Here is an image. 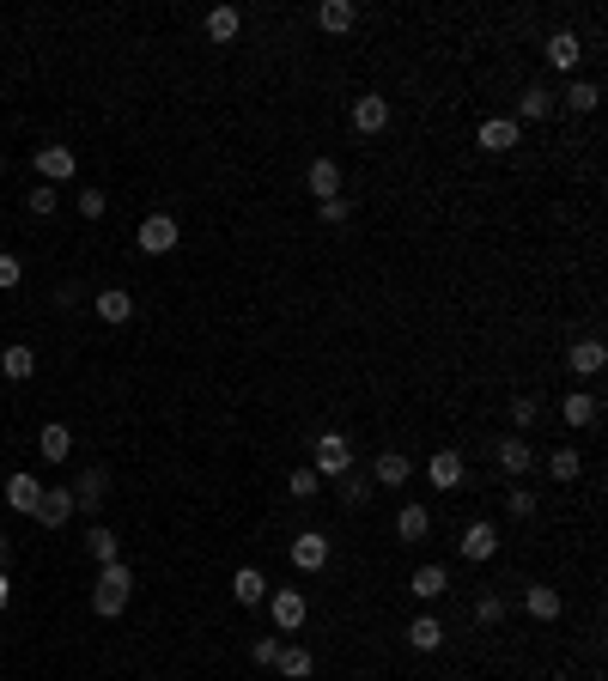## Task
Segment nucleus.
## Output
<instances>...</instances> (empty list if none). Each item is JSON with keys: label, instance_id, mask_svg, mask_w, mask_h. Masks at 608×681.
<instances>
[{"label": "nucleus", "instance_id": "obj_16", "mask_svg": "<svg viewBox=\"0 0 608 681\" xmlns=\"http://www.w3.org/2000/svg\"><path fill=\"white\" fill-rule=\"evenodd\" d=\"M602 365H608V347L602 341H572L566 347V371L572 377H602Z\"/></svg>", "mask_w": 608, "mask_h": 681}, {"label": "nucleus", "instance_id": "obj_27", "mask_svg": "<svg viewBox=\"0 0 608 681\" xmlns=\"http://www.w3.org/2000/svg\"><path fill=\"white\" fill-rule=\"evenodd\" d=\"M432 536V511L426 505H402L396 511V542H426Z\"/></svg>", "mask_w": 608, "mask_h": 681}, {"label": "nucleus", "instance_id": "obj_21", "mask_svg": "<svg viewBox=\"0 0 608 681\" xmlns=\"http://www.w3.org/2000/svg\"><path fill=\"white\" fill-rule=\"evenodd\" d=\"M596 414H602V402H596L590 390H566V402H560V420H566L572 432H584V426H596Z\"/></svg>", "mask_w": 608, "mask_h": 681}, {"label": "nucleus", "instance_id": "obj_10", "mask_svg": "<svg viewBox=\"0 0 608 681\" xmlns=\"http://www.w3.org/2000/svg\"><path fill=\"white\" fill-rule=\"evenodd\" d=\"M426 481L432 487H463L469 481V463H463V450H432V457H426Z\"/></svg>", "mask_w": 608, "mask_h": 681}, {"label": "nucleus", "instance_id": "obj_24", "mask_svg": "<svg viewBox=\"0 0 608 681\" xmlns=\"http://www.w3.org/2000/svg\"><path fill=\"white\" fill-rule=\"evenodd\" d=\"M110 493V469H86L80 481H73V511H98Z\"/></svg>", "mask_w": 608, "mask_h": 681}, {"label": "nucleus", "instance_id": "obj_15", "mask_svg": "<svg viewBox=\"0 0 608 681\" xmlns=\"http://www.w3.org/2000/svg\"><path fill=\"white\" fill-rule=\"evenodd\" d=\"M353 128H359V134H384V128H390V98H377V92L353 98Z\"/></svg>", "mask_w": 608, "mask_h": 681}, {"label": "nucleus", "instance_id": "obj_48", "mask_svg": "<svg viewBox=\"0 0 608 681\" xmlns=\"http://www.w3.org/2000/svg\"><path fill=\"white\" fill-rule=\"evenodd\" d=\"M590 681H596V675H590Z\"/></svg>", "mask_w": 608, "mask_h": 681}, {"label": "nucleus", "instance_id": "obj_7", "mask_svg": "<svg viewBox=\"0 0 608 681\" xmlns=\"http://www.w3.org/2000/svg\"><path fill=\"white\" fill-rule=\"evenodd\" d=\"M292 566L311 578V572H323L329 566V529H298L292 536Z\"/></svg>", "mask_w": 608, "mask_h": 681}, {"label": "nucleus", "instance_id": "obj_4", "mask_svg": "<svg viewBox=\"0 0 608 681\" xmlns=\"http://www.w3.org/2000/svg\"><path fill=\"white\" fill-rule=\"evenodd\" d=\"M134 244H140V256H171V250L183 244V225H177L171 213H146L140 232H134Z\"/></svg>", "mask_w": 608, "mask_h": 681}, {"label": "nucleus", "instance_id": "obj_3", "mask_svg": "<svg viewBox=\"0 0 608 681\" xmlns=\"http://www.w3.org/2000/svg\"><path fill=\"white\" fill-rule=\"evenodd\" d=\"M268 621H274V633H298L304 621H311V602H304V590H292V584H280V590H268Z\"/></svg>", "mask_w": 608, "mask_h": 681}, {"label": "nucleus", "instance_id": "obj_44", "mask_svg": "<svg viewBox=\"0 0 608 681\" xmlns=\"http://www.w3.org/2000/svg\"><path fill=\"white\" fill-rule=\"evenodd\" d=\"M19 280H25V262L19 256H0V292H13Z\"/></svg>", "mask_w": 608, "mask_h": 681}, {"label": "nucleus", "instance_id": "obj_5", "mask_svg": "<svg viewBox=\"0 0 608 681\" xmlns=\"http://www.w3.org/2000/svg\"><path fill=\"white\" fill-rule=\"evenodd\" d=\"M456 554H463L469 566H487L493 554H499V523H487V517H475L463 536H456Z\"/></svg>", "mask_w": 608, "mask_h": 681}, {"label": "nucleus", "instance_id": "obj_37", "mask_svg": "<svg viewBox=\"0 0 608 681\" xmlns=\"http://www.w3.org/2000/svg\"><path fill=\"white\" fill-rule=\"evenodd\" d=\"M536 505H542V499H536V487H529V481H517V487L505 493V511H511L517 523H523V517H536Z\"/></svg>", "mask_w": 608, "mask_h": 681}, {"label": "nucleus", "instance_id": "obj_8", "mask_svg": "<svg viewBox=\"0 0 608 681\" xmlns=\"http://www.w3.org/2000/svg\"><path fill=\"white\" fill-rule=\"evenodd\" d=\"M493 457H499V469H505L511 481H529V469H536V444H529L523 432H511V438H499Z\"/></svg>", "mask_w": 608, "mask_h": 681}, {"label": "nucleus", "instance_id": "obj_46", "mask_svg": "<svg viewBox=\"0 0 608 681\" xmlns=\"http://www.w3.org/2000/svg\"><path fill=\"white\" fill-rule=\"evenodd\" d=\"M7 554H13V536H7V529H0V566H7Z\"/></svg>", "mask_w": 608, "mask_h": 681}, {"label": "nucleus", "instance_id": "obj_17", "mask_svg": "<svg viewBox=\"0 0 608 681\" xmlns=\"http://www.w3.org/2000/svg\"><path fill=\"white\" fill-rule=\"evenodd\" d=\"M359 25V7H353V0H323V7H317V31L323 37H347Z\"/></svg>", "mask_w": 608, "mask_h": 681}, {"label": "nucleus", "instance_id": "obj_20", "mask_svg": "<svg viewBox=\"0 0 608 681\" xmlns=\"http://www.w3.org/2000/svg\"><path fill=\"white\" fill-rule=\"evenodd\" d=\"M37 457H43V463H67V457H73V432H67L61 420L37 426Z\"/></svg>", "mask_w": 608, "mask_h": 681}, {"label": "nucleus", "instance_id": "obj_40", "mask_svg": "<svg viewBox=\"0 0 608 681\" xmlns=\"http://www.w3.org/2000/svg\"><path fill=\"white\" fill-rule=\"evenodd\" d=\"M317 219H323V225H347V219H353V201H347V195H329V201H317Z\"/></svg>", "mask_w": 608, "mask_h": 681}, {"label": "nucleus", "instance_id": "obj_9", "mask_svg": "<svg viewBox=\"0 0 608 681\" xmlns=\"http://www.w3.org/2000/svg\"><path fill=\"white\" fill-rule=\"evenodd\" d=\"M523 615L548 627V621H560V615H566V596H560L554 584H523Z\"/></svg>", "mask_w": 608, "mask_h": 681}, {"label": "nucleus", "instance_id": "obj_43", "mask_svg": "<svg viewBox=\"0 0 608 681\" xmlns=\"http://www.w3.org/2000/svg\"><path fill=\"white\" fill-rule=\"evenodd\" d=\"M73 201H80V219H104V207H110L104 189H86V195H73Z\"/></svg>", "mask_w": 608, "mask_h": 681}, {"label": "nucleus", "instance_id": "obj_35", "mask_svg": "<svg viewBox=\"0 0 608 681\" xmlns=\"http://www.w3.org/2000/svg\"><path fill=\"white\" fill-rule=\"evenodd\" d=\"M548 475H554V481H578V475H584L578 444H560V450H554V457H548Z\"/></svg>", "mask_w": 608, "mask_h": 681}, {"label": "nucleus", "instance_id": "obj_19", "mask_svg": "<svg viewBox=\"0 0 608 681\" xmlns=\"http://www.w3.org/2000/svg\"><path fill=\"white\" fill-rule=\"evenodd\" d=\"M554 110H560V104H554V92H548V86H523V98H517V116H511V122H517V128H523V122H548Z\"/></svg>", "mask_w": 608, "mask_h": 681}, {"label": "nucleus", "instance_id": "obj_41", "mask_svg": "<svg viewBox=\"0 0 608 681\" xmlns=\"http://www.w3.org/2000/svg\"><path fill=\"white\" fill-rule=\"evenodd\" d=\"M475 621H481V627H499V621H505V596H499V590H487V596L475 602Z\"/></svg>", "mask_w": 608, "mask_h": 681}, {"label": "nucleus", "instance_id": "obj_33", "mask_svg": "<svg viewBox=\"0 0 608 681\" xmlns=\"http://www.w3.org/2000/svg\"><path fill=\"white\" fill-rule=\"evenodd\" d=\"M238 31H244V13L238 7H213L207 13V37L213 43H238Z\"/></svg>", "mask_w": 608, "mask_h": 681}, {"label": "nucleus", "instance_id": "obj_29", "mask_svg": "<svg viewBox=\"0 0 608 681\" xmlns=\"http://www.w3.org/2000/svg\"><path fill=\"white\" fill-rule=\"evenodd\" d=\"M408 590H414V596H420V602H438V596H444V590H450V572H444V566H432V560H426V566H414V578H408Z\"/></svg>", "mask_w": 608, "mask_h": 681}, {"label": "nucleus", "instance_id": "obj_42", "mask_svg": "<svg viewBox=\"0 0 608 681\" xmlns=\"http://www.w3.org/2000/svg\"><path fill=\"white\" fill-rule=\"evenodd\" d=\"M274 657H280V639H274V633H262V639H250V663H262V669H274Z\"/></svg>", "mask_w": 608, "mask_h": 681}, {"label": "nucleus", "instance_id": "obj_36", "mask_svg": "<svg viewBox=\"0 0 608 681\" xmlns=\"http://www.w3.org/2000/svg\"><path fill=\"white\" fill-rule=\"evenodd\" d=\"M536 420H542V402H536V396H529V390H523V396L511 402V426H517V432L529 438V432H536Z\"/></svg>", "mask_w": 608, "mask_h": 681}, {"label": "nucleus", "instance_id": "obj_38", "mask_svg": "<svg viewBox=\"0 0 608 681\" xmlns=\"http://www.w3.org/2000/svg\"><path fill=\"white\" fill-rule=\"evenodd\" d=\"M286 493H292V499H317V493H323V481L311 475V463H304V469H292V475H286Z\"/></svg>", "mask_w": 608, "mask_h": 681}, {"label": "nucleus", "instance_id": "obj_18", "mask_svg": "<svg viewBox=\"0 0 608 681\" xmlns=\"http://www.w3.org/2000/svg\"><path fill=\"white\" fill-rule=\"evenodd\" d=\"M0 377H7V384H31V377H37V347L13 341L7 353H0Z\"/></svg>", "mask_w": 608, "mask_h": 681}, {"label": "nucleus", "instance_id": "obj_23", "mask_svg": "<svg viewBox=\"0 0 608 681\" xmlns=\"http://www.w3.org/2000/svg\"><path fill=\"white\" fill-rule=\"evenodd\" d=\"M73 517V487H43V499H37V523L43 529H61Z\"/></svg>", "mask_w": 608, "mask_h": 681}, {"label": "nucleus", "instance_id": "obj_2", "mask_svg": "<svg viewBox=\"0 0 608 681\" xmlns=\"http://www.w3.org/2000/svg\"><path fill=\"white\" fill-rule=\"evenodd\" d=\"M311 475L329 487V481H341V475H353V438L347 432H323L317 438V450H311Z\"/></svg>", "mask_w": 608, "mask_h": 681}, {"label": "nucleus", "instance_id": "obj_30", "mask_svg": "<svg viewBox=\"0 0 608 681\" xmlns=\"http://www.w3.org/2000/svg\"><path fill=\"white\" fill-rule=\"evenodd\" d=\"M408 645H414V651H438V645H444V621H438L432 609H420V615L408 621Z\"/></svg>", "mask_w": 608, "mask_h": 681}, {"label": "nucleus", "instance_id": "obj_13", "mask_svg": "<svg viewBox=\"0 0 608 681\" xmlns=\"http://www.w3.org/2000/svg\"><path fill=\"white\" fill-rule=\"evenodd\" d=\"M542 55H548L554 73H572V67L584 61V37H578V31H554V37L542 43Z\"/></svg>", "mask_w": 608, "mask_h": 681}, {"label": "nucleus", "instance_id": "obj_6", "mask_svg": "<svg viewBox=\"0 0 608 681\" xmlns=\"http://www.w3.org/2000/svg\"><path fill=\"white\" fill-rule=\"evenodd\" d=\"M31 165H37V177H43L49 189H55V183H67L73 171H80V159H73V146H55V140H49V146H31Z\"/></svg>", "mask_w": 608, "mask_h": 681}, {"label": "nucleus", "instance_id": "obj_25", "mask_svg": "<svg viewBox=\"0 0 608 681\" xmlns=\"http://www.w3.org/2000/svg\"><path fill=\"white\" fill-rule=\"evenodd\" d=\"M92 305H98L104 323H134V292H128V286H104Z\"/></svg>", "mask_w": 608, "mask_h": 681}, {"label": "nucleus", "instance_id": "obj_32", "mask_svg": "<svg viewBox=\"0 0 608 681\" xmlns=\"http://www.w3.org/2000/svg\"><path fill=\"white\" fill-rule=\"evenodd\" d=\"M274 669L286 675V681H311V669H317V657L304 651V645H280V657H274Z\"/></svg>", "mask_w": 608, "mask_h": 681}, {"label": "nucleus", "instance_id": "obj_47", "mask_svg": "<svg viewBox=\"0 0 608 681\" xmlns=\"http://www.w3.org/2000/svg\"><path fill=\"white\" fill-rule=\"evenodd\" d=\"M0 177H7V159H0Z\"/></svg>", "mask_w": 608, "mask_h": 681}, {"label": "nucleus", "instance_id": "obj_39", "mask_svg": "<svg viewBox=\"0 0 608 681\" xmlns=\"http://www.w3.org/2000/svg\"><path fill=\"white\" fill-rule=\"evenodd\" d=\"M55 201H61V195H55L49 183H37V189L25 195V213H31V219H49V213H55Z\"/></svg>", "mask_w": 608, "mask_h": 681}, {"label": "nucleus", "instance_id": "obj_22", "mask_svg": "<svg viewBox=\"0 0 608 681\" xmlns=\"http://www.w3.org/2000/svg\"><path fill=\"white\" fill-rule=\"evenodd\" d=\"M37 499H43V481H37L31 469H19V475H7V505H13V511H25V517H37Z\"/></svg>", "mask_w": 608, "mask_h": 681}, {"label": "nucleus", "instance_id": "obj_12", "mask_svg": "<svg viewBox=\"0 0 608 681\" xmlns=\"http://www.w3.org/2000/svg\"><path fill=\"white\" fill-rule=\"evenodd\" d=\"M232 602H238V609H262V602H268V572L262 566H238L232 572Z\"/></svg>", "mask_w": 608, "mask_h": 681}, {"label": "nucleus", "instance_id": "obj_45", "mask_svg": "<svg viewBox=\"0 0 608 681\" xmlns=\"http://www.w3.org/2000/svg\"><path fill=\"white\" fill-rule=\"evenodd\" d=\"M7 602H13V572L0 566V615H7Z\"/></svg>", "mask_w": 608, "mask_h": 681}, {"label": "nucleus", "instance_id": "obj_14", "mask_svg": "<svg viewBox=\"0 0 608 681\" xmlns=\"http://www.w3.org/2000/svg\"><path fill=\"white\" fill-rule=\"evenodd\" d=\"M365 475H371V487H377V493H384V487H402V481L414 475V463L402 457V450H377V463H371Z\"/></svg>", "mask_w": 608, "mask_h": 681}, {"label": "nucleus", "instance_id": "obj_11", "mask_svg": "<svg viewBox=\"0 0 608 681\" xmlns=\"http://www.w3.org/2000/svg\"><path fill=\"white\" fill-rule=\"evenodd\" d=\"M475 146H481V153H511V146H523V128L511 116H487L475 128Z\"/></svg>", "mask_w": 608, "mask_h": 681}, {"label": "nucleus", "instance_id": "obj_34", "mask_svg": "<svg viewBox=\"0 0 608 681\" xmlns=\"http://www.w3.org/2000/svg\"><path fill=\"white\" fill-rule=\"evenodd\" d=\"M335 487H341V505H347V511H365V505H371V493H377V487H371V475H359V469H353V475H341Z\"/></svg>", "mask_w": 608, "mask_h": 681}, {"label": "nucleus", "instance_id": "obj_26", "mask_svg": "<svg viewBox=\"0 0 608 681\" xmlns=\"http://www.w3.org/2000/svg\"><path fill=\"white\" fill-rule=\"evenodd\" d=\"M304 183H311V195L317 201H329V195H341V165L323 153V159H311V171H304Z\"/></svg>", "mask_w": 608, "mask_h": 681}, {"label": "nucleus", "instance_id": "obj_1", "mask_svg": "<svg viewBox=\"0 0 608 681\" xmlns=\"http://www.w3.org/2000/svg\"><path fill=\"white\" fill-rule=\"evenodd\" d=\"M128 596H134V566H128V560H110V566H98L92 609H98L104 621H116V615L128 609Z\"/></svg>", "mask_w": 608, "mask_h": 681}, {"label": "nucleus", "instance_id": "obj_28", "mask_svg": "<svg viewBox=\"0 0 608 681\" xmlns=\"http://www.w3.org/2000/svg\"><path fill=\"white\" fill-rule=\"evenodd\" d=\"M554 104H560V110H572V116H590V110L602 104V86H596V80H572Z\"/></svg>", "mask_w": 608, "mask_h": 681}, {"label": "nucleus", "instance_id": "obj_31", "mask_svg": "<svg viewBox=\"0 0 608 681\" xmlns=\"http://www.w3.org/2000/svg\"><path fill=\"white\" fill-rule=\"evenodd\" d=\"M86 554H92L98 566H110V560H122V536H116L110 523H92V529H86Z\"/></svg>", "mask_w": 608, "mask_h": 681}]
</instances>
